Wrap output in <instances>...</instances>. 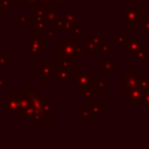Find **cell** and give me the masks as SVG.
Listing matches in <instances>:
<instances>
[{"mask_svg":"<svg viewBox=\"0 0 149 149\" xmlns=\"http://www.w3.org/2000/svg\"><path fill=\"white\" fill-rule=\"evenodd\" d=\"M57 77H58V79H61V80H68V73L65 72V70H59L58 72H57Z\"/></svg>","mask_w":149,"mask_h":149,"instance_id":"obj_1","label":"cell"}]
</instances>
